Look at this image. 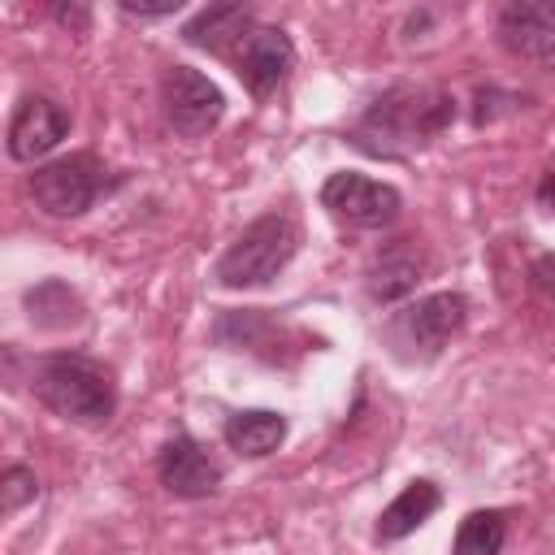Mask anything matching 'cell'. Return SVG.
I'll list each match as a JSON object with an SVG mask.
<instances>
[{
  "mask_svg": "<svg viewBox=\"0 0 555 555\" xmlns=\"http://www.w3.org/2000/svg\"><path fill=\"white\" fill-rule=\"evenodd\" d=\"M65 134H69L65 108H56L43 95H26L17 104V113H13V121H9V156L22 160V165H30V160L48 156Z\"/></svg>",
  "mask_w": 555,
  "mask_h": 555,
  "instance_id": "obj_9",
  "label": "cell"
},
{
  "mask_svg": "<svg viewBox=\"0 0 555 555\" xmlns=\"http://www.w3.org/2000/svg\"><path fill=\"white\" fill-rule=\"evenodd\" d=\"M121 13H130V17H169V13H178V0H165V4H134V0H121Z\"/></svg>",
  "mask_w": 555,
  "mask_h": 555,
  "instance_id": "obj_18",
  "label": "cell"
},
{
  "mask_svg": "<svg viewBox=\"0 0 555 555\" xmlns=\"http://www.w3.org/2000/svg\"><path fill=\"white\" fill-rule=\"evenodd\" d=\"M455 117V100L434 87H390L377 95L356 121L351 139L373 156H399L434 134H442Z\"/></svg>",
  "mask_w": 555,
  "mask_h": 555,
  "instance_id": "obj_1",
  "label": "cell"
},
{
  "mask_svg": "<svg viewBox=\"0 0 555 555\" xmlns=\"http://www.w3.org/2000/svg\"><path fill=\"white\" fill-rule=\"evenodd\" d=\"M538 199H542L546 208H555V169L542 178V186H538Z\"/></svg>",
  "mask_w": 555,
  "mask_h": 555,
  "instance_id": "obj_20",
  "label": "cell"
},
{
  "mask_svg": "<svg viewBox=\"0 0 555 555\" xmlns=\"http://www.w3.org/2000/svg\"><path fill=\"white\" fill-rule=\"evenodd\" d=\"M464 325V295L455 291H438V295H425L408 308H399L390 321H386V343L399 360L408 364H429L442 356V347L460 334Z\"/></svg>",
  "mask_w": 555,
  "mask_h": 555,
  "instance_id": "obj_4",
  "label": "cell"
},
{
  "mask_svg": "<svg viewBox=\"0 0 555 555\" xmlns=\"http://www.w3.org/2000/svg\"><path fill=\"white\" fill-rule=\"evenodd\" d=\"M295 247H299V225L286 212H264L221 251L217 282L230 286V291L264 286V282H273L291 264Z\"/></svg>",
  "mask_w": 555,
  "mask_h": 555,
  "instance_id": "obj_3",
  "label": "cell"
},
{
  "mask_svg": "<svg viewBox=\"0 0 555 555\" xmlns=\"http://www.w3.org/2000/svg\"><path fill=\"white\" fill-rule=\"evenodd\" d=\"M225 56L234 61V74L243 78V87H247L251 95H269V91H278V82L291 74V65H295V43H291V35L278 30V26H251Z\"/></svg>",
  "mask_w": 555,
  "mask_h": 555,
  "instance_id": "obj_8",
  "label": "cell"
},
{
  "mask_svg": "<svg viewBox=\"0 0 555 555\" xmlns=\"http://www.w3.org/2000/svg\"><path fill=\"white\" fill-rule=\"evenodd\" d=\"M100 191H104V165L95 156H87V152L48 160V165H39L30 173V195L52 217H78V212H87Z\"/></svg>",
  "mask_w": 555,
  "mask_h": 555,
  "instance_id": "obj_5",
  "label": "cell"
},
{
  "mask_svg": "<svg viewBox=\"0 0 555 555\" xmlns=\"http://www.w3.org/2000/svg\"><path fill=\"white\" fill-rule=\"evenodd\" d=\"M503 538H507V520L503 512H468L460 520V533H455V546L451 555H499L503 551Z\"/></svg>",
  "mask_w": 555,
  "mask_h": 555,
  "instance_id": "obj_16",
  "label": "cell"
},
{
  "mask_svg": "<svg viewBox=\"0 0 555 555\" xmlns=\"http://www.w3.org/2000/svg\"><path fill=\"white\" fill-rule=\"evenodd\" d=\"M438 503H442V490H438L434 481H412V486H403L399 499H395L390 507H382V516H377V542H399V538H408L412 529H421V525L438 512Z\"/></svg>",
  "mask_w": 555,
  "mask_h": 555,
  "instance_id": "obj_13",
  "label": "cell"
},
{
  "mask_svg": "<svg viewBox=\"0 0 555 555\" xmlns=\"http://www.w3.org/2000/svg\"><path fill=\"white\" fill-rule=\"evenodd\" d=\"M35 494H39L35 473L22 468V464H9L4 477H0V503H4V512H17V507H22L26 499H35Z\"/></svg>",
  "mask_w": 555,
  "mask_h": 555,
  "instance_id": "obj_17",
  "label": "cell"
},
{
  "mask_svg": "<svg viewBox=\"0 0 555 555\" xmlns=\"http://www.w3.org/2000/svg\"><path fill=\"white\" fill-rule=\"evenodd\" d=\"M160 481H165V490L178 494V499H204V494L217 490L221 468H217V460H212L195 438H182V434H178V438H169L165 451H160Z\"/></svg>",
  "mask_w": 555,
  "mask_h": 555,
  "instance_id": "obj_11",
  "label": "cell"
},
{
  "mask_svg": "<svg viewBox=\"0 0 555 555\" xmlns=\"http://www.w3.org/2000/svg\"><path fill=\"white\" fill-rule=\"evenodd\" d=\"M499 39L525 61L555 56V0H516L499 13Z\"/></svg>",
  "mask_w": 555,
  "mask_h": 555,
  "instance_id": "obj_10",
  "label": "cell"
},
{
  "mask_svg": "<svg viewBox=\"0 0 555 555\" xmlns=\"http://www.w3.org/2000/svg\"><path fill=\"white\" fill-rule=\"evenodd\" d=\"M30 386L56 416L78 421V425H104L117 408V390H113L108 369L87 360V356H43V360H35Z\"/></svg>",
  "mask_w": 555,
  "mask_h": 555,
  "instance_id": "obj_2",
  "label": "cell"
},
{
  "mask_svg": "<svg viewBox=\"0 0 555 555\" xmlns=\"http://www.w3.org/2000/svg\"><path fill=\"white\" fill-rule=\"evenodd\" d=\"M247 30H251V9H243V4H208L204 13H195L182 26V39L195 43V48L230 52Z\"/></svg>",
  "mask_w": 555,
  "mask_h": 555,
  "instance_id": "obj_14",
  "label": "cell"
},
{
  "mask_svg": "<svg viewBox=\"0 0 555 555\" xmlns=\"http://www.w3.org/2000/svg\"><path fill=\"white\" fill-rule=\"evenodd\" d=\"M421 269H425V260L412 251V243H408V238H395V243L382 247V251L373 256V264H369V295H373L377 304H390V299L416 291Z\"/></svg>",
  "mask_w": 555,
  "mask_h": 555,
  "instance_id": "obj_12",
  "label": "cell"
},
{
  "mask_svg": "<svg viewBox=\"0 0 555 555\" xmlns=\"http://www.w3.org/2000/svg\"><path fill=\"white\" fill-rule=\"evenodd\" d=\"M286 438V416L282 412H269V408H247V412H234L225 421V442L238 451V455H269L278 451Z\"/></svg>",
  "mask_w": 555,
  "mask_h": 555,
  "instance_id": "obj_15",
  "label": "cell"
},
{
  "mask_svg": "<svg viewBox=\"0 0 555 555\" xmlns=\"http://www.w3.org/2000/svg\"><path fill=\"white\" fill-rule=\"evenodd\" d=\"M160 108H165V121L182 139H204L221 121L225 95L208 74H199L191 65H173L160 78Z\"/></svg>",
  "mask_w": 555,
  "mask_h": 555,
  "instance_id": "obj_6",
  "label": "cell"
},
{
  "mask_svg": "<svg viewBox=\"0 0 555 555\" xmlns=\"http://www.w3.org/2000/svg\"><path fill=\"white\" fill-rule=\"evenodd\" d=\"M52 13H56V22H65V26H78V30H87V9H78V4H56Z\"/></svg>",
  "mask_w": 555,
  "mask_h": 555,
  "instance_id": "obj_19",
  "label": "cell"
},
{
  "mask_svg": "<svg viewBox=\"0 0 555 555\" xmlns=\"http://www.w3.org/2000/svg\"><path fill=\"white\" fill-rule=\"evenodd\" d=\"M321 204L347 221V225H360V230H377V225H390L403 208L399 191L390 182H377L369 173H356V169H343V173H330L325 186H321Z\"/></svg>",
  "mask_w": 555,
  "mask_h": 555,
  "instance_id": "obj_7",
  "label": "cell"
}]
</instances>
